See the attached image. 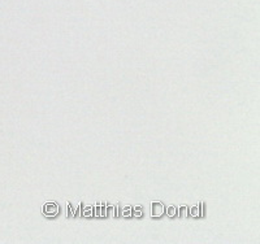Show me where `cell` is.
<instances>
[{
	"mask_svg": "<svg viewBox=\"0 0 260 244\" xmlns=\"http://www.w3.org/2000/svg\"><path fill=\"white\" fill-rule=\"evenodd\" d=\"M190 215H191L192 217H198V216H199V208H198V206H192V208L190 209Z\"/></svg>",
	"mask_w": 260,
	"mask_h": 244,
	"instance_id": "9",
	"label": "cell"
},
{
	"mask_svg": "<svg viewBox=\"0 0 260 244\" xmlns=\"http://www.w3.org/2000/svg\"><path fill=\"white\" fill-rule=\"evenodd\" d=\"M122 216H124V217H130V216H132V208H130V206H125V208L122 209Z\"/></svg>",
	"mask_w": 260,
	"mask_h": 244,
	"instance_id": "7",
	"label": "cell"
},
{
	"mask_svg": "<svg viewBox=\"0 0 260 244\" xmlns=\"http://www.w3.org/2000/svg\"><path fill=\"white\" fill-rule=\"evenodd\" d=\"M167 212H168L169 217H175V216L177 215V209H176L175 206H169V208L167 209Z\"/></svg>",
	"mask_w": 260,
	"mask_h": 244,
	"instance_id": "6",
	"label": "cell"
},
{
	"mask_svg": "<svg viewBox=\"0 0 260 244\" xmlns=\"http://www.w3.org/2000/svg\"><path fill=\"white\" fill-rule=\"evenodd\" d=\"M67 216H68L69 218L74 217V209L73 206H72V204H68V205H67Z\"/></svg>",
	"mask_w": 260,
	"mask_h": 244,
	"instance_id": "5",
	"label": "cell"
},
{
	"mask_svg": "<svg viewBox=\"0 0 260 244\" xmlns=\"http://www.w3.org/2000/svg\"><path fill=\"white\" fill-rule=\"evenodd\" d=\"M81 208H82V216H85V217H91V216H94V208H91V206H82L81 205Z\"/></svg>",
	"mask_w": 260,
	"mask_h": 244,
	"instance_id": "3",
	"label": "cell"
},
{
	"mask_svg": "<svg viewBox=\"0 0 260 244\" xmlns=\"http://www.w3.org/2000/svg\"><path fill=\"white\" fill-rule=\"evenodd\" d=\"M164 211H166V208H164L161 203H152V205H151V215H152V217H160L161 215H164Z\"/></svg>",
	"mask_w": 260,
	"mask_h": 244,
	"instance_id": "2",
	"label": "cell"
},
{
	"mask_svg": "<svg viewBox=\"0 0 260 244\" xmlns=\"http://www.w3.org/2000/svg\"><path fill=\"white\" fill-rule=\"evenodd\" d=\"M94 215L98 216V217L101 216V205H99V204H96V205H95V208H94Z\"/></svg>",
	"mask_w": 260,
	"mask_h": 244,
	"instance_id": "11",
	"label": "cell"
},
{
	"mask_svg": "<svg viewBox=\"0 0 260 244\" xmlns=\"http://www.w3.org/2000/svg\"><path fill=\"white\" fill-rule=\"evenodd\" d=\"M81 215V205H78V208L74 211V216H80Z\"/></svg>",
	"mask_w": 260,
	"mask_h": 244,
	"instance_id": "13",
	"label": "cell"
},
{
	"mask_svg": "<svg viewBox=\"0 0 260 244\" xmlns=\"http://www.w3.org/2000/svg\"><path fill=\"white\" fill-rule=\"evenodd\" d=\"M113 211V217H118V213H120V209H118V205H116L115 208L112 209Z\"/></svg>",
	"mask_w": 260,
	"mask_h": 244,
	"instance_id": "12",
	"label": "cell"
},
{
	"mask_svg": "<svg viewBox=\"0 0 260 244\" xmlns=\"http://www.w3.org/2000/svg\"><path fill=\"white\" fill-rule=\"evenodd\" d=\"M132 215H134L136 217H142L143 209L141 208V206H134V208L132 209Z\"/></svg>",
	"mask_w": 260,
	"mask_h": 244,
	"instance_id": "4",
	"label": "cell"
},
{
	"mask_svg": "<svg viewBox=\"0 0 260 244\" xmlns=\"http://www.w3.org/2000/svg\"><path fill=\"white\" fill-rule=\"evenodd\" d=\"M43 213L48 217H53L59 213V205L56 203H46L43 206Z\"/></svg>",
	"mask_w": 260,
	"mask_h": 244,
	"instance_id": "1",
	"label": "cell"
},
{
	"mask_svg": "<svg viewBox=\"0 0 260 244\" xmlns=\"http://www.w3.org/2000/svg\"><path fill=\"white\" fill-rule=\"evenodd\" d=\"M107 216V205L106 204H101V217H106Z\"/></svg>",
	"mask_w": 260,
	"mask_h": 244,
	"instance_id": "10",
	"label": "cell"
},
{
	"mask_svg": "<svg viewBox=\"0 0 260 244\" xmlns=\"http://www.w3.org/2000/svg\"><path fill=\"white\" fill-rule=\"evenodd\" d=\"M187 211H189V209H187V206H181L180 208V216L182 218H186L187 217Z\"/></svg>",
	"mask_w": 260,
	"mask_h": 244,
	"instance_id": "8",
	"label": "cell"
}]
</instances>
